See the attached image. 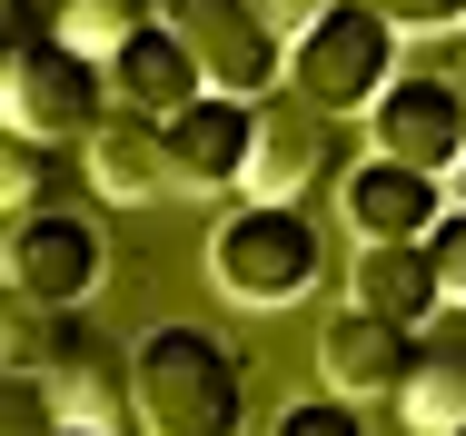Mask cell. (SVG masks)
Instances as JSON below:
<instances>
[{"label":"cell","instance_id":"cell-1","mask_svg":"<svg viewBox=\"0 0 466 436\" xmlns=\"http://www.w3.org/2000/svg\"><path fill=\"white\" fill-rule=\"evenodd\" d=\"M139 427L149 436H238L248 427V367L218 328H149L139 338Z\"/></svg>","mask_w":466,"mask_h":436},{"label":"cell","instance_id":"cell-2","mask_svg":"<svg viewBox=\"0 0 466 436\" xmlns=\"http://www.w3.org/2000/svg\"><path fill=\"white\" fill-rule=\"evenodd\" d=\"M0 119L10 139H40V149H70L109 119V70H99L80 40L40 30L20 0H10V60H0Z\"/></svg>","mask_w":466,"mask_h":436},{"label":"cell","instance_id":"cell-3","mask_svg":"<svg viewBox=\"0 0 466 436\" xmlns=\"http://www.w3.org/2000/svg\"><path fill=\"white\" fill-rule=\"evenodd\" d=\"M397 20L368 10V0H338L328 20H308L298 40H288V89L298 99H318L328 119H348V109H377L387 80H397Z\"/></svg>","mask_w":466,"mask_h":436},{"label":"cell","instance_id":"cell-4","mask_svg":"<svg viewBox=\"0 0 466 436\" xmlns=\"http://www.w3.org/2000/svg\"><path fill=\"white\" fill-rule=\"evenodd\" d=\"M318 228L279 208V198H248V208H228L218 228H208V278L238 298V308H288V298H308L318 288Z\"/></svg>","mask_w":466,"mask_h":436},{"label":"cell","instance_id":"cell-5","mask_svg":"<svg viewBox=\"0 0 466 436\" xmlns=\"http://www.w3.org/2000/svg\"><path fill=\"white\" fill-rule=\"evenodd\" d=\"M159 20L198 50L208 89H228V99H268L288 80V30L258 0H159Z\"/></svg>","mask_w":466,"mask_h":436},{"label":"cell","instance_id":"cell-6","mask_svg":"<svg viewBox=\"0 0 466 436\" xmlns=\"http://www.w3.org/2000/svg\"><path fill=\"white\" fill-rule=\"evenodd\" d=\"M0 278H10V298H20V308L70 318V308L99 288V228H90V218H70V208H30V218H10Z\"/></svg>","mask_w":466,"mask_h":436},{"label":"cell","instance_id":"cell-7","mask_svg":"<svg viewBox=\"0 0 466 436\" xmlns=\"http://www.w3.org/2000/svg\"><path fill=\"white\" fill-rule=\"evenodd\" d=\"M368 139H377V159L457 178L466 169V89L447 80V70H397L387 99L368 109Z\"/></svg>","mask_w":466,"mask_h":436},{"label":"cell","instance_id":"cell-8","mask_svg":"<svg viewBox=\"0 0 466 436\" xmlns=\"http://www.w3.org/2000/svg\"><path fill=\"white\" fill-rule=\"evenodd\" d=\"M40 407H50V427L119 436V417H139V357H119L90 328H60L50 357H40Z\"/></svg>","mask_w":466,"mask_h":436},{"label":"cell","instance_id":"cell-9","mask_svg":"<svg viewBox=\"0 0 466 436\" xmlns=\"http://www.w3.org/2000/svg\"><path fill=\"white\" fill-rule=\"evenodd\" d=\"M457 208V188L437 169H407V159H358L338 178V218L358 228V248H397V238H437V218Z\"/></svg>","mask_w":466,"mask_h":436},{"label":"cell","instance_id":"cell-10","mask_svg":"<svg viewBox=\"0 0 466 436\" xmlns=\"http://www.w3.org/2000/svg\"><path fill=\"white\" fill-rule=\"evenodd\" d=\"M417 357H427L417 328L377 318V308H358V298L318 328V377H328V397H358V407H368V397H397V387L417 377Z\"/></svg>","mask_w":466,"mask_h":436},{"label":"cell","instance_id":"cell-11","mask_svg":"<svg viewBox=\"0 0 466 436\" xmlns=\"http://www.w3.org/2000/svg\"><path fill=\"white\" fill-rule=\"evenodd\" d=\"M159 129H169V188H248L258 99H228V89H208V99H188L179 119H159Z\"/></svg>","mask_w":466,"mask_h":436},{"label":"cell","instance_id":"cell-12","mask_svg":"<svg viewBox=\"0 0 466 436\" xmlns=\"http://www.w3.org/2000/svg\"><path fill=\"white\" fill-rule=\"evenodd\" d=\"M338 159V119L318 109V99H298V89H268L258 99V149H248V198H279L298 208V188Z\"/></svg>","mask_w":466,"mask_h":436},{"label":"cell","instance_id":"cell-13","mask_svg":"<svg viewBox=\"0 0 466 436\" xmlns=\"http://www.w3.org/2000/svg\"><path fill=\"white\" fill-rule=\"evenodd\" d=\"M109 109H149V119H179L188 99H208V70H198V50H188L169 20H149V30H129L109 60Z\"/></svg>","mask_w":466,"mask_h":436},{"label":"cell","instance_id":"cell-14","mask_svg":"<svg viewBox=\"0 0 466 436\" xmlns=\"http://www.w3.org/2000/svg\"><path fill=\"white\" fill-rule=\"evenodd\" d=\"M80 149H90L99 198H119V208H139V198H159V188H169V129H159L149 109H109Z\"/></svg>","mask_w":466,"mask_h":436},{"label":"cell","instance_id":"cell-15","mask_svg":"<svg viewBox=\"0 0 466 436\" xmlns=\"http://www.w3.org/2000/svg\"><path fill=\"white\" fill-rule=\"evenodd\" d=\"M348 298H358V308H377V318H397V328L437 318V308H447L437 248H427V238H397V248H358V268H348Z\"/></svg>","mask_w":466,"mask_h":436},{"label":"cell","instance_id":"cell-16","mask_svg":"<svg viewBox=\"0 0 466 436\" xmlns=\"http://www.w3.org/2000/svg\"><path fill=\"white\" fill-rule=\"evenodd\" d=\"M397 417L417 436H457L466 427V348H427L417 357V377L397 387Z\"/></svg>","mask_w":466,"mask_h":436},{"label":"cell","instance_id":"cell-17","mask_svg":"<svg viewBox=\"0 0 466 436\" xmlns=\"http://www.w3.org/2000/svg\"><path fill=\"white\" fill-rule=\"evenodd\" d=\"M159 20V0H70V20H60V40H80V50H119L129 30H149Z\"/></svg>","mask_w":466,"mask_h":436},{"label":"cell","instance_id":"cell-18","mask_svg":"<svg viewBox=\"0 0 466 436\" xmlns=\"http://www.w3.org/2000/svg\"><path fill=\"white\" fill-rule=\"evenodd\" d=\"M50 159H60V149H40V139H10V169H0V188H10V218L50 208Z\"/></svg>","mask_w":466,"mask_h":436},{"label":"cell","instance_id":"cell-19","mask_svg":"<svg viewBox=\"0 0 466 436\" xmlns=\"http://www.w3.org/2000/svg\"><path fill=\"white\" fill-rule=\"evenodd\" d=\"M268 436H368V417H358V397H298Z\"/></svg>","mask_w":466,"mask_h":436},{"label":"cell","instance_id":"cell-20","mask_svg":"<svg viewBox=\"0 0 466 436\" xmlns=\"http://www.w3.org/2000/svg\"><path fill=\"white\" fill-rule=\"evenodd\" d=\"M368 10H387V20H397V30H417V40L466 30V0H368Z\"/></svg>","mask_w":466,"mask_h":436},{"label":"cell","instance_id":"cell-21","mask_svg":"<svg viewBox=\"0 0 466 436\" xmlns=\"http://www.w3.org/2000/svg\"><path fill=\"white\" fill-rule=\"evenodd\" d=\"M427 248H437V278H447V308H466V208L437 218V238H427Z\"/></svg>","mask_w":466,"mask_h":436},{"label":"cell","instance_id":"cell-22","mask_svg":"<svg viewBox=\"0 0 466 436\" xmlns=\"http://www.w3.org/2000/svg\"><path fill=\"white\" fill-rule=\"evenodd\" d=\"M258 10H268V20H279L288 40H298V30H308V20H328V10H338V0H258Z\"/></svg>","mask_w":466,"mask_h":436},{"label":"cell","instance_id":"cell-23","mask_svg":"<svg viewBox=\"0 0 466 436\" xmlns=\"http://www.w3.org/2000/svg\"><path fill=\"white\" fill-rule=\"evenodd\" d=\"M447 188H457V208H466V169H457V178H447Z\"/></svg>","mask_w":466,"mask_h":436},{"label":"cell","instance_id":"cell-24","mask_svg":"<svg viewBox=\"0 0 466 436\" xmlns=\"http://www.w3.org/2000/svg\"><path fill=\"white\" fill-rule=\"evenodd\" d=\"M50 436H99V427H50Z\"/></svg>","mask_w":466,"mask_h":436},{"label":"cell","instance_id":"cell-25","mask_svg":"<svg viewBox=\"0 0 466 436\" xmlns=\"http://www.w3.org/2000/svg\"><path fill=\"white\" fill-rule=\"evenodd\" d=\"M457 436H466V427H457Z\"/></svg>","mask_w":466,"mask_h":436}]
</instances>
